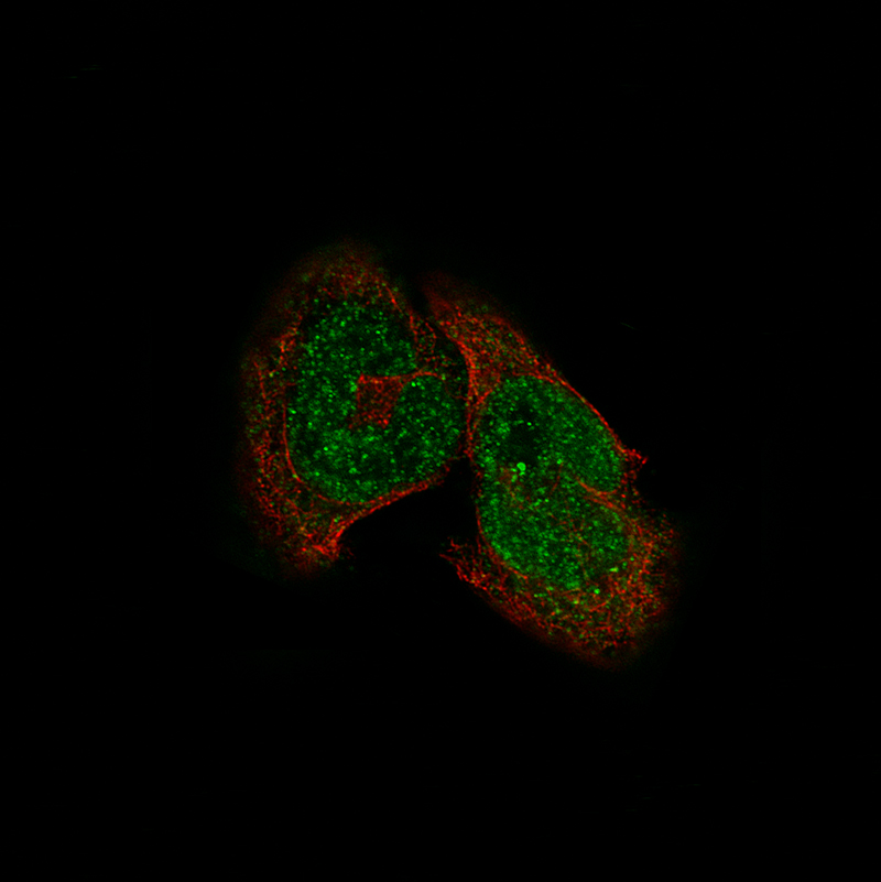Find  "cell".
<instances>
[{"label": "cell", "instance_id": "1", "mask_svg": "<svg viewBox=\"0 0 881 882\" xmlns=\"http://www.w3.org/2000/svg\"><path fill=\"white\" fill-rule=\"evenodd\" d=\"M247 371L251 492L298 571L334 564L356 522L434 486L465 451L459 352L354 244L291 275Z\"/></svg>", "mask_w": 881, "mask_h": 882}, {"label": "cell", "instance_id": "2", "mask_svg": "<svg viewBox=\"0 0 881 882\" xmlns=\"http://www.w3.org/2000/svg\"><path fill=\"white\" fill-rule=\"evenodd\" d=\"M465 454L477 532L450 562L500 613L588 654L634 644L662 616L670 532L641 504L645 459L610 426Z\"/></svg>", "mask_w": 881, "mask_h": 882}]
</instances>
